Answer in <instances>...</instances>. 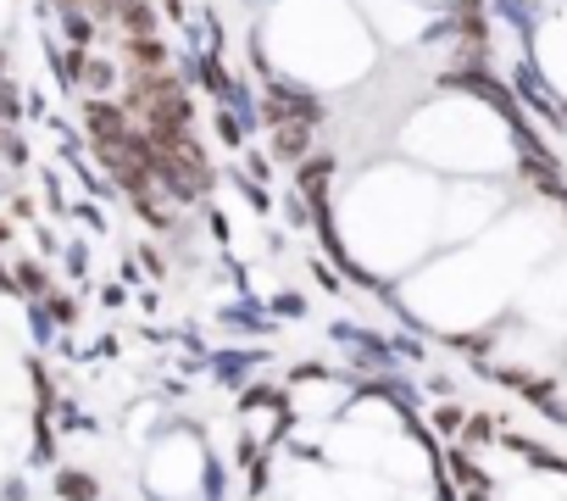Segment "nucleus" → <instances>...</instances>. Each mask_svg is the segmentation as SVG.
Segmentation results:
<instances>
[{"label":"nucleus","mask_w":567,"mask_h":501,"mask_svg":"<svg viewBox=\"0 0 567 501\" xmlns=\"http://www.w3.org/2000/svg\"><path fill=\"white\" fill-rule=\"evenodd\" d=\"M62 495H68V501H95V479H84V473H62Z\"/></svg>","instance_id":"obj_1"}]
</instances>
